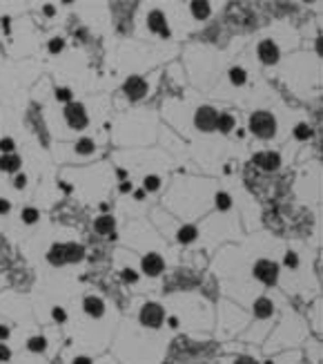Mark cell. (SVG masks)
<instances>
[{
  "mask_svg": "<svg viewBox=\"0 0 323 364\" xmlns=\"http://www.w3.org/2000/svg\"><path fill=\"white\" fill-rule=\"evenodd\" d=\"M250 130L257 134L258 139H272L276 132V121L270 112H254L250 116Z\"/></svg>",
  "mask_w": 323,
  "mask_h": 364,
  "instance_id": "cell-1",
  "label": "cell"
},
{
  "mask_svg": "<svg viewBox=\"0 0 323 364\" xmlns=\"http://www.w3.org/2000/svg\"><path fill=\"white\" fill-rule=\"evenodd\" d=\"M216 121H219V112L210 107V105H203L198 107L196 114H194V123L201 132H212L214 127H216Z\"/></svg>",
  "mask_w": 323,
  "mask_h": 364,
  "instance_id": "cell-2",
  "label": "cell"
},
{
  "mask_svg": "<svg viewBox=\"0 0 323 364\" xmlns=\"http://www.w3.org/2000/svg\"><path fill=\"white\" fill-rule=\"evenodd\" d=\"M141 322L145 326H152V329H156V326H161L163 324V320H165V311H163V306H159V304H154V302H149V304H145L141 309Z\"/></svg>",
  "mask_w": 323,
  "mask_h": 364,
  "instance_id": "cell-3",
  "label": "cell"
},
{
  "mask_svg": "<svg viewBox=\"0 0 323 364\" xmlns=\"http://www.w3.org/2000/svg\"><path fill=\"white\" fill-rule=\"evenodd\" d=\"M65 121L69 123L74 130H82L87 125V112L81 103H67L65 107Z\"/></svg>",
  "mask_w": 323,
  "mask_h": 364,
  "instance_id": "cell-4",
  "label": "cell"
},
{
  "mask_svg": "<svg viewBox=\"0 0 323 364\" xmlns=\"http://www.w3.org/2000/svg\"><path fill=\"white\" fill-rule=\"evenodd\" d=\"M276 275H279V268H276L274 261L261 260L254 266V277H257L258 281H263V284H268V286H272L274 281H276Z\"/></svg>",
  "mask_w": 323,
  "mask_h": 364,
  "instance_id": "cell-5",
  "label": "cell"
},
{
  "mask_svg": "<svg viewBox=\"0 0 323 364\" xmlns=\"http://www.w3.org/2000/svg\"><path fill=\"white\" fill-rule=\"evenodd\" d=\"M123 89H125V94L131 101H138L147 94V83H145L141 76H129L125 81V85H123Z\"/></svg>",
  "mask_w": 323,
  "mask_h": 364,
  "instance_id": "cell-6",
  "label": "cell"
},
{
  "mask_svg": "<svg viewBox=\"0 0 323 364\" xmlns=\"http://www.w3.org/2000/svg\"><path fill=\"white\" fill-rule=\"evenodd\" d=\"M258 58H261L265 65H274L279 61V47L272 43V40H261L258 43Z\"/></svg>",
  "mask_w": 323,
  "mask_h": 364,
  "instance_id": "cell-7",
  "label": "cell"
},
{
  "mask_svg": "<svg viewBox=\"0 0 323 364\" xmlns=\"http://www.w3.org/2000/svg\"><path fill=\"white\" fill-rule=\"evenodd\" d=\"M254 163H257L261 170L272 172L281 166V156L276 155V152H258V155H254Z\"/></svg>",
  "mask_w": 323,
  "mask_h": 364,
  "instance_id": "cell-8",
  "label": "cell"
},
{
  "mask_svg": "<svg viewBox=\"0 0 323 364\" xmlns=\"http://www.w3.org/2000/svg\"><path fill=\"white\" fill-rule=\"evenodd\" d=\"M147 25H149V29H152V32L161 34V36H170V29H167V22H165L163 11L154 9L152 14L147 16Z\"/></svg>",
  "mask_w": 323,
  "mask_h": 364,
  "instance_id": "cell-9",
  "label": "cell"
},
{
  "mask_svg": "<svg viewBox=\"0 0 323 364\" xmlns=\"http://www.w3.org/2000/svg\"><path fill=\"white\" fill-rule=\"evenodd\" d=\"M163 268H165V264H163V260H161V255L149 253L143 257V273H145V275H159Z\"/></svg>",
  "mask_w": 323,
  "mask_h": 364,
  "instance_id": "cell-10",
  "label": "cell"
},
{
  "mask_svg": "<svg viewBox=\"0 0 323 364\" xmlns=\"http://www.w3.org/2000/svg\"><path fill=\"white\" fill-rule=\"evenodd\" d=\"M63 257H65V264L67 261H81L85 257V250L78 243H63Z\"/></svg>",
  "mask_w": 323,
  "mask_h": 364,
  "instance_id": "cell-11",
  "label": "cell"
},
{
  "mask_svg": "<svg viewBox=\"0 0 323 364\" xmlns=\"http://www.w3.org/2000/svg\"><path fill=\"white\" fill-rule=\"evenodd\" d=\"M82 309H85L87 315H92V317H100L105 311V304H103V299H98V297H85Z\"/></svg>",
  "mask_w": 323,
  "mask_h": 364,
  "instance_id": "cell-12",
  "label": "cell"
},
{
  "mask_svg": "<svg viewBox=\"0 0 323 364\" xmlns=\"http://www.w3.org/2000/svg\"><path fill=\"white\" fill-rule=\"evenodd\" d=\"M20 156L18 155H2L0 156V170H5V172H18V168H20Z\"/></svg>",
  "mask_w": 323,
  "mask_h": 364,
  "instance_id": "cell-13",
  "label": "cell"
},
{
  "mask_svg": "<svg viewBox=\"0 0 323 364\" xmlns=\"http://www.w3.org/2000/svg\"><path fill=\"white\" fill-rule=\"evenodd\" d=\"M94 228H96V232H98V235H112V232H114V219H112L110 215L107 217H98V219L94 221Z\"/></svg>",
  "mask_w": 323,
  "mask_h": 364,
  "instance_id": "cell-14",
  "label": "cell"
},
{
  "mask_svg": "<svg viewBox=\"0 0 323 364\" xmlns=\"http://www.w3.org/2000/svg\"><path fill=\"white\" fill-rule=\"evenodd\" d=\"M272 302H270L268 297H261L257 299V304H254V313H257V317H261V320H265V317H270L272 315Z\"/></svg>",
  "mask_w": 323,
  "mask_h": 364,
  "instance_id": "cell-15",
  "label": "cell"
},
{
  "mask_svg": "<svg viewBox=\"0 0 323 364\" xmlns=\"http://www.w3.org/2000/svg\"><path fill=\"white\" fill-rule=\"evenodd\" d=\"M47 261L54 266H61L65 264V257H63V243H56V246H51V250L47 253Z\"/></svg>",
  "mask_w": 323,
  "mask_h": 364,
  "instance_id": "cell-16",
  "label": "cell"
},
{
  "mask_svg": "<svg viewBox=\"0 0 323 364\" xmlns=\"http://www.w3.org/2000/svg\"><path fill=\"white\" fill-rule=\"evenodd\" d=\"M232 127H234V116L232 114H219V121H216V130L223 134L232 132Z\"/></svg>",
  "mask_w": 323,
  "mask_h": 364,
  "instance_id": "cell-17",
  "label": "cell"
},
{
  "mask_svg": "<svg viewBox=\"0 0 323 364\" xmlns=\"http://www.w3.org/2000/svg\"><path fill=\"white\" fill-rule=\"evenodd\" d=\"M196 235H198L196 226H183L181 230H178V242H181V243H190V242H194V239H196Z\"/></svg>",
  "mask_w": 323,
  "mask_h": 364,
  "instance_id": "cell-18",
  "label": "cell"
},
{
  "mask_svg": "<svg viewBox=\"0 0 323 364\" xmlns=\"http://www.w3.org/2000/svg\"><path fill=\"white\" fill-rule=\"evenodd\" d=\"M210 2H203V0H198V2H192V14L198 18V20H203V18L210 16Z\"/></svg>",
  "mask_w": 323,
  "mask_h": 364,
  "instance_id": "cell-19",
  "label": "cell"
},
{
  "mask_svg": "<svg viewBox=\"0 0 323 364\" xmlns=\"http://www.w3.org/2000/svg\"><path fill=\"white\" fill-rule=\"evenodd\" d=\"M76 152H78V155H92V152H94V141H92V139H87V137H82L81 141L76 143Z\"/></svg>",
  "mask_w": 323,
  "mask_h": 364,
  "instance_id": "cell-20",
  "label": "cell"
},
{
  "mask_svg": "<svg viewBox=\"0 0 323 364\" xmlns=\"http://www.w3.org/2000/svg\"><path fill=\"white\" fill-rule=\"evenodd\" d=\"M245 78H247L245 69H241V67H232V69H230V81L234 85H243V83H245Z\"/></svg>",
  "mask_w": 323,
  "mask_h": 364,
  "instance_id": "cell-21",
  "label": "cell"
},
{
  "mask_svg": "<svg viewBox=\"0 0 323 364\" xmlns=\"http://www.w3.org/2000/svg\"><path fill=\"white\" fill-rule=\"evenodd\" d=\"M45 347H47V340H45V337H32V340L27 342V348H29V351H33V353L45 351Z\"/></svg>",
  "mask_w": 323,
  "mask_h": 364,
  "instance_id": "cell-22",
  "label": "cell"
},
{
  "mask_svg": "<svg viewBox=\"0 0 323 364\" xmlns=\"http://www.w3.org/2000/svg\"><path fill=\"white\" fill-rule=\"evenodd\" d=\"M38 210L36 208H25L22 210V221H25V224H36V221H38Z\"/></svg>",
  "mask_w": 323,
  "mask_h": 364,
  "instance_id": "cell-23",
  "label": "cell"
},
{
  "mask_svg": "<svg viewBox=\"0 0 323 364\" xmlns=\"http://www.w3.org/2000/svg\"><path fill=\"white\" fill-rule=\"evenodd\" d=\"M294 137L296 139H310L312 137V130H310V125H306V123H299V125L294 127Z\"/></svg>",
  "mask_w": 323,
  "mask_h": 364,
  "instance_id": "cell-24",
  "label": "cell"
},
{
  "mask_svg": "<svg viewBox=\"0 0 323 364\" xmlns=\"http://www.w3.org/2000/svg\"><path fill=\"white\" fill-rule=\"evenodd\" d=\"M216 206H219L221 210H227L232 206V199H230V194H225V192H219L216 194Z\"/></svg>",
  "mask_w": 323,
  "mask_h": 364,
  "instance_id": "cell-25",
  "label": "cell"
},
{
  "mask_svg": "<svg viewBox=\"0 0 323 364\" xmlns=\"http://www.w3.org/2000/svg\"><path fill=\"white\" fill-rule=\"evenodd\" d=\"M0 150H2L5 155H11V150H14V139H0Z\"/></svg>",
  "mask_w": 323,
  "mask_h": 364,
  "instance_id": "cell-26",
  "label": "cell"
},
{
  "mask_svg": "<svg viewBox=\"0 0 323 364\" xmlns=\"http://www.w3.org/2000/svg\"><path fill=\"white\" fill-rule=\"evenodd\" d=\"M159 186H161V179L159 177H147L145 179V188H147V190H159Z\"/></svg>",
  "mask_w": 323,
  "mask_h": 364,
  "instance_id": "cell-27",
  "label": "cell"
},
{
  "mask_svg": "<svg viewBox=\"0 0 323 364\" xmlns=\"http://www.w3.org/2000/svg\"><path fill=\"white\" fill-rule=\"evenodd\" d=\"M56 96H58V101H65V103H71V89L67 87H61L58 92H56Z\"/></svg>",
  "mask_w": 323,
  "mask_h": 364,
  "instance_id": "cell-28",
  "label": "cell"
},
{
  "mask_svg": "<svg viewBox=\"0 0 323 364\" xmlns=\"http://www.w3.org/2000/svg\"><path fill=\"white\" fill-rule=\"evenodd\" d=\"M63 50V38H54V40H49V52H61Z\"/></svg>",
  "mask_w": 323,
  "mask_h": 364,
  "instance_id": "cell-29",
  "label": "cell"
},
{
  "mask_svg": "<svg viewBox=\"0 0 323 364\" xmlns=\"http://www.w3.org/2000/svg\"><path fill=\"white\" fill-rule=\"evenodd\" d=\"M121 277H123V281H136L138 279V275L134 271H129V268H127V271H123Z\"/></svg>",
  "mask_w": 323,
  "mask_h": 364,
  "instance_id": "cell-30",
  "label": "cell"
},
{
  "mask_svg": "<svg viewBox=\"0 0 323 364\" xmlns=\"http://www.w3.org/2000/svg\"><path fill=\"white\" fill-rule=\"evenodd\" d=\"M285 264H288V266H292V268H294V266L299 264V260H296V255H294V253H288V255H285Z\"/></svg>",
  "mask_w": 323,
  "mask_h": 364,
  "instance_id": "cell-31",
  "label": "cell"
},
{
  "mask_svg": "<svg viewBox=\"0 0 323 364\" xmlns=\"http://www.w3.org/2000/svg\"><path fill=\"white\" fill-rule=\"evenodd\" d=\"M54 320H56V322H65V320H67L65 311H63V309H54Z\"/></svg>",
  "mask_w": 323,
  "mask_h": 364,
  "instance_id": "cell-32",
  "label": "cell"
},
{
  "mask_svg": "<svg viewBox=\"0 0 323 364\" xmlns=\"http://www.w3.org/2000/svg\"><path fill=\"white\" fill-rule=\"evenodd\" d=\"M11 358V353H9V348L5 347V344H0V360L5 362V360H9Z\"/></svg>",
  "mask_w": 323,
  "mask_h": 364,
  "instance_id": "cell-33",
  "label": "cell"
},
{
  "mask_svg": "<svg viewBox=\"0 0 323 364\" xmlns=\"http://www.w3.org/2000/svg\"><path fill=\"white\" fill-rule=\"evenodd\" d=\"M25 183H27V177H25V174H18V177L14 179V186L16 188H25Z\"/></svg>",
  "mask_w": 323,
  "mask_h": 364,
  "instance_id": "cell-34",
  "label": "cell"
},
{
  "mask_svg": "<svg viewBox=\"0 0 323 364\" xmlns=\"http://www.w3.org/2000/svg\"><path fill=\"white\" fill-rule=\"evenodd\" d=\"M9 201H7V199H0V212H2V215H5V212H9Z\"/></svg>",
  "mask_w": 323,
  "mask_h": 364,
  "instance_id": "cell-35",
  "label": "cell"
},
{
  "mask_svg": "<svg viewBox=\"0 0 323 364\" xmlns=\"http://www.w3.org/2000/svg\"><path fill=\"white\" fill-rule=\"evenodd\" d=\"M234 364H257V360H252V358H239Z\"/></svg>",
  "mask_w": 323,
  "mask_h": 364,
  "instance_id": "cell-36",
  "label": "cell"
},
{
  "mask_svg": "<svg viewBox=\"0 0 323 364\" xmlns=\"http://www.w3.org/2000/svg\"><path fill=\"white\" fill-rule=\"evenodd\" d=\"M74 364H94V362L89 358H76V360H74Z\"/></svg>",
  "mask_w": 323,
  "mask_h": 364,
  "instance_id": "cell-37",
  "label": "cell"
},
{
  "mask_svg": "<svg viewBox=\"0 0 323 364\" xmlns=\"http://www.w3.org/2000/svg\"><path fill=\"white\" fill-rule=\"evenodd\" d=\"M7 335H9V329H7V326H0V340H5Z\"/></svg>",
  "mask_w": 323,
  "mask_h": 364,
  "instance_id": "cell-38",
  "label": "cell"
},
{
  "mask_svg": "<svg viewBox=\"0 0 323 364\" xmlns=\"http://www.w3.org/2000/svg\"><path fill=\"white\" fill-rule=\"evenodd\" d=\"M317 52H319V54H323V38L317 40Z\"/></svg>",
  "mask_w": 323,
  "mask_h": 364,
  "instance_id": "cell-39",
  "label": "cell"
},
{
  "mask_svg": "<svg viewBox=\"0 0 323 364\" xmlns=\"http://www.w3.org/2000/svg\"><path fill=\"white\" fill-rule=\"evenodd\" d=\"M45 14H47V16H51V14H54V7H51V5H45Z\"/></svg>",
  "mask_w": 323,
  "mask_h": 364,
  "instance_id": "cell-40",
  "label": "cell"
},
{
  "mask_svg": "<svg viewBox=\"0 0 323 364\" xmlns=\"http://www.w3.org/2000/svg\"><path fill=\"white\" fill-rule=\"evenodd\" d=\"M121 190H123V192H129V190H131V186H129V183H123V186H121Z\"/></svg>",
  "mask_w": 323,
  "mask_h": 364,
  "instance_id": "cell-41",
  "label": "cell"
},
{
  "mask_svg": "<svg viewBox=\"0 0 323 364\" xmlns=\"http://www.w3.org/2000/svg\"><path fill=\"white\" fill-rule=\"evenodd\" d=\"M265 364H274V362H265Z\"/></svg>",
  "mask_w": 323,
  "mask_h": 364,
  "instance_id": "cell-42",
  "label": "cell"
}]
</instances>
